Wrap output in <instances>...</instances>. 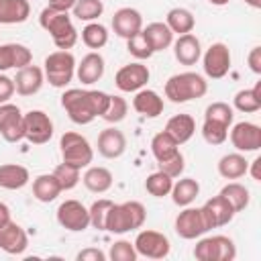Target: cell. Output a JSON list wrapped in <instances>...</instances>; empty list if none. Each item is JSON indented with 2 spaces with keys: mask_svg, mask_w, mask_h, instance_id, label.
Instances as JSON below:
<instances>
[{
  "mask_svg": "<svg viewBox=\"0 0 261 261\" xmlns=\"http://www.w3.org/2000/svg\"><path fill=\"white\" fill-rule=\"evenodd\" d=\"M126 112H128V104H126V100L120 98V96H110V104H108L106 112L102 114V118H104L106 122H110V124H116V122L124 120Z\"/></svg>",
  "mask_w": 261,
  "mask_h": 261,
  "instance_id": "45",
  "label": "cell"
},
{
  "mask_svg": "<svg viewBox=\"0 0 261 261\" xmlns=\"http://www.w3.org/2000/svg\"><path fill=\"white\" fill-rule=\"evenodd\" d=\"M8 220H12V218H10V208H8L4 202H0V226L6 224Z\"/></svg>",
  "mask_w": 261,
  "mask_h": 261,
  "instance_id": "53",
  "label": "cell"
},
{
  "mask_svg": "<svg viewBox=\"0 0 261 261\" xmlns=\"http://www.w3.org/2000/svg\"><path fill=\"white\" fill-rule=\"evenodd\" d=\"M194 257L198 261H232L237 257V247L232 239L224 234H214L200 239L194 247Z\"/></svg>",
  "mask_w": 261,
  "mask_h": 261,
  "instance_id": "7",
  "label": "cell"
},
{
  "mask_svg": "<svg viewBox=\"0 0 261 261\" xmlns=\"http://www.w3.org/2000/svg\"><path fill=\"white\" fill-rule=\"evenodd\" d=\"M245 4H249L251 8H261V0H245Z\"/></svg>",
  "mask_w": 261,
  "mask_h": 261,
  "instance_id": "54",
  "label": "cell"
},
{
  "mask_svg": "<svg viewBox=\"0 0 261 261\" xmlns=\"http://www.w3.org/2000/svg\"><path fill=\"white\" fill-rule=\"evenodd\" d=\"M165 130L177 141V145L188 143L196 133V120L192 114H175L167 120Z\"/></svg>",
  "mask_w": 261,
  "mask_h": 261,
  "instance_id": "27",
  "label": "cell"
},
{
  "mask_svg": "<svg viewBox=\"0 0 261 261\" xmlns=\"http://www.w3.org/2000/svg\"><path fill=\"white\" fill-rule=\"evenodd\" d=\"M133 108H135L139 114L147 116V118H157V116L163 112V98H161L155 90L141 88L139 92H135Z\"/></svg>",
  "mask_w": 261,
  "mask_h": 261,
  "instance_id": "24",
  "label": "cell"
},
{
  "mask_svg": "<svg viewBox=\"0 0 261 261\" xmlns=\"http://www.w3.org/2000/svg\"><path fill=\"white\" fill-rule=\"evenodd\" d=\"M147 210L141 202L128 200L122 204H112L108 218H106V230L114 234H124L128 230H137L145 224Z\"/></svg>",
  "mask_w": 261,
  "mask_h": 261,
  "instance_id": "4",
  "label": "cell"
},
{
  "mask_svg": "<svg viewBox=\"0 0 261 261\" xmlns=\"http://www.w3.org/2000/svg\"><path fill=\"white\" fill-rule=\"evenodd\" d=\"M73 4H75V0H49L47 6H51V8H55V10H63V12H67V10H71Z\"/></svg>",
  "mask_w": 261,
  "mask_h": 261,
  "instance_id": "51",
  "label": "cell"
},
{
  "mask_svg": "<svg viewBox=\"0 0 261 261\" xmlns=\"http://www.w3.org/2000/svg\"><path fill=\"white\" fill-rule=\"evenodd\" d=\"M210 4H214V6H224V4H228L230 0H208Z\"/></svg>",
  "mask_w": 261,
  "mask_h": 261,
  "instance_id": "55",
  "label": "cell"
},
{
  "mask_svg": "<svg viewBox=\"0 0 261 261\" xmlns=\"http://www.w3.org/2000/svg\"><path fill=\"white\" fill-rule=\"evenodd\" d=\"M204 73L210 80H220L230 69V49L224 43H212L202 57Z\"/></svg>",
  "mask_w": 261,
  "mask_h": 261,
  "instance_id": "12",
  "label": "cell"
},
{
  "mask_svg": "<svg viewBox=\"0 0 261 261\" xmlns=\"http://www.w3.org/2000/svg\"><path fill=\"white\" fill-rule=\"evenodd\" d=\"M104 57L98 53V51H90L88 55L82 57V61L75 65V75L82 84L86 86H92L96 84L98 80H102L104 75Z\"/></svg>",
  "mask_w": 261,
  "mask_h": 261,
  "instance_id": "22",
  "label": "cell"
},
{
  "mask_svg": "<svg viewBox=\"0 0 261 261\" xmlns=\"http://www.w3.org/2000/svg\"><path fill=\"white\" fill-rule=\"evenodd\" d=\"M57 222L71 232H82L90 226V212L80 200H65L57 208Z\"/></svg>",
  "mask_w": 261,
  "mask_h": 261,
  "instance_id": "9",
  "label": "cell"
},
{
  "mask_svg": "<svg viewBox=\"0 0 261 261\" xmlns=\"http://www.w3.org/2000/svg\"><path fill=\"white\" fill-rule=\"evenodd\" d=\"M126 49H128V53L133 57H137L141 61L143 59H149L153 55V49H151V45H149V41H147V37H145L143 31L137 33V35H133L130 39H126Z\"/></svg>",
  "mask_w": 261,
  "mask_h": 261,
  "instance_id": "44",
  "label": "cell"
},
{
  "mask_svg": "<svg viewBox=\"0 0 261 261\" xmlns=\"http://www.w3.org/2000/svg\"><path fill=\"white\" fill-rule=\"evenodd\" d=\"M59 194H61V186H59V181H57V177L53 173H41V175H37L33 179V196L39 202L49 204Z\"/></svg>",
  "mask_w": 261,
  "mask_h": 261,
  "instance_id": "28",
  "label": "cell"
},
{
  "mask_svg": "<svg viewBox=\"0 0 261 261\" xmlns=\"http://www.w3.org/2000/svg\"><path fill=\"white\" fill-rule=\"evenodd\" d=\"M143 33H145V37H147L153 53L165 51L173 43V33H171V29L165 22H151V24H147L143 29Z\"/></svg>",
  "mask_w": 261,
  "mask_h": 261,
  "instance_id": "31",
  "label": "cell"
},
{
  "mask_svg": "<svg viewBox=\"0 0 261 261\" xmlns=\"http://www.w3.org/2000/svg\"><path fill=\"white\" fill-rule=\"evenodd\" d=\"M59 149H61V159L63 163H69L77 169L88 167L94 159V149L88 143L86 137H82L80 133L67 130L61 135L59 139Z\"/></svg>",
  "mask_w": 261,
  "mask_h": 261,
  "instance_id": "6",
  "label": "cell"
},
{
  "mask_svg": "<svg viewBox=\"0 0 261 261\" xmlns=\"http://www.w3.org/2000/svg\"><path fill=\"white\" fill-rule=\"evenodd\" d=\"M177 147H179L177 141H175L167 130H161V133H157V135L151 139V153H153V157H155L157 161H163V159L175 155V153L179 151Z\"/></svg>",
  "mask_w": 261,
  "mask_h": 261,
  "instance_id": "35",
  "label": "cell"
},
{
  "mask_svg": "<svg viewBox=\"0 0 261 261\" xmlns=\"http://www.w3.org/2000/svg\"><path fill=\"white\" fill-rule=\"evenodd\" d=\"M206 92H208V82L196 71H181L165 82V98H169L173 104H184L202 98Z\"/></svg>",
  "mask_w": 261,
  "mask_h": 261,
  "instance_id": "3",
  "label": "cell"
},
{
  "mask_svg": "<svg viewBox=\"0 0 261 261\" xmlns=\"http://www.w3.org/2000/svg\"><path fill=\"white\" fill-rule=\"evenodd\" d=\"M200 210H202V216H204V222H206L208 230L228 224L234 218V214H237L234 208L230 206V202L224 196H220V194L210 198V200H206V204Z\"/></svg>",
  "mask_w": 261,
  "mask_h": 261,
  "instance_id": "15",
  "label": "cell"
},
{
  "mask_svg": "<svg viewBox=\"0 0 261 261\" xmlns=\"http://www.w3.org/2000/svg\"><path fill=\"white\" fill-rule=\"evenodd\" d=\"M249 169V161L241 155V153H228V155H222L220 161H218V173L224 177V179H239L243 177Z\"/></svg>",
  "mask_w": 261,
  "mask_h": 261,
  "instance_id": "32",
  "label": "cell"
},
{
  "mask_svg": "<svg viewBox=\"0 0 261 261\" xmlns=\"http://www.w3.org/2000/svg\"><path fill=\"white\" fill-rule=\"evenodd\" d=\"M31 181V173L24 165L4 163L0 165V188L4 190H22Z\"/></svg>",
  "mask_w": 261,
  "mask_h": 261,
  "instance_id": "25",
  "label": "cell"
},
{
  "mask_svg": "<svg viewBox=\"0 0 261 261\" xmlns=\"http://www.w3.org/2000/svg\"><path fill=\"white\" fill-rule=\"evenodd\" d=\"M112 29L118 37L122 39H130L133 35L141 33L143 31V16L137 8H130V6H124V8H118L112 16Z\"/></svg>",
  "mask_w": 261,
  "mask_h": 261,
  "instance_id": "18",
  "label": "cell"
},
{
  "mask_svg": "<svg viewBox=\"0 0 261 261\" xmlns=\"http://www.w3.org/2000/svg\"><path fill=\"white\" fill-rule=\"evenodd\" d=\"M43 71L53 88H65L75 75V57L71 51H53L45 57Z\"/></svg>",
  "mask_w": 261,
  "mask_h": 261,
  "instance_id": "5",
  "label": "cell"
},
{
  "mask_svg": "<svg viewBox=\"0 0 261 261\" xmlns=\"http://www.w3.org/2000/svg\"><path fill=\"white\" fill-rule=\"evenodd\" d=\"M126 149V137L122 130L108 126L98 135V153L106 159H116Z\"/></svg>",
  "mask_w": 261,
  "mask_h": 261,
  "instance_id": "23",
  "label": "cell"
},
{
  "mask_svg": "<svg viewBox=\"0 0 261 261\" xmlns=\"http://www.w3.org/2000/svg\"><path fill=\"white\" fill-rule=\"evenodd\" d=\"M173 55L181 65H196L202 57V47H200V39L192 33L179 35L173 41Z\"/></svg>",
  "mask_w": 261,
  "mask_h": 261,
  "instance_id": "21",
  "label": "cell"
},
{
  "mask_svg": "<svg viewBox=\"0 0 261 261\" xmlns=\"http://www.w3.org/2000/svg\"><path fill=\"white\" fill-rule=\"evenodd\" d=\"M230 143L237 151H243V153L257 151L261 147V126L249 120L237 122L230 128Z\"/></svg>",
  "mask_w": 261,
  "mask_h": 261,
  "instance_id": "16",
  "label": "cell"
},
{
  "mask_svg": "<svg viewBox=\"0 0 261 261\" xmlns=\"http://www.w3.org/2000/svg\"><path fill=\"white\" fill-rule=\"evenodd\" d=\"M133 245L137 249V255H143V257H149V259H163L171 251L169 239L163 232L149 230V228L141 230Z\"/></svg>",
  "mask_w": 261,
  "mask_h": 261,
  "instance_id": "10",
  "label": "cell"
},
{
  "mask_svg": "<svg viewBox=\"0 0 261 261\" xmlns=\"http://www.w3.org/2000/svg\"><path fill=\"white\" fill-rule=\"evenodd\" d=\"M171 186H173V179H171L169 175H165L163 171H153V173L147 175V179H145V190H147L151 196H155V198L169 196Z\"/></svg>",
  "mask_w": 261,
  "mask_h": 261,
  "instance_id": "39",
  "label": "cell"
},
{
  "mask_svg": "<svg viewBox=\"0 0 261 261\" xmlns=\"http://www.w3.org/2000/svg\"><path fill=\"white\" fill-rule=\"evenodd\" d=\"M175 232H177V237H181L186 241L200 239L204 232H208V226L204 222L202 210L184 206V210L175 216Z\"/></svg>",
  "mask_w": 261,
  "mask_h": 261,
  "instance_id": "14",
  "label": "cell"
},
{
  "mask_svg": "<svg viewBox=\"0 0 261 261\" xmlns=\"http://www.w3.org/2000/svg\"><path fill=\"white\" fill-rule=\"evenodd\" d=\"M33 63V53L27 45L20 43H4L0 45V71L6 69H20Z\"/></svg>",
  "mask_w": 261,
  "mask_h": 261,
  "instance_id": "19",
  "label": "cell"
},
{
  "mask_svg": "<svg viewBox=\"0 0 261 261\" xmlns=\"http://www.w3.org/2000/svg\"><path fill=\"white\" fill-rule=\"evenodd\" d=\"M110 104V94L102 90L69 88L61 94V106L75 124H90L96 116H102Z\"/></svg>",
  "mask_w": 261,
  "mask_h": 261,
  "instance_id": "1",
  "label": "cell"
},
{
  "mask_svg": "<svg viewBox=\"0 0 261 261\" xmlns=\"http://www.w3.org/2000/svg\"><path fill=\"white\" fill-rule=\"evenodd\" d=\"M43 82H45V71L39 65L31 63V65H24L16 71L14 88L20 96H35L43 88Z\"/></svg>",
  "mask_w": 261,
  "mask_h": 261,
  "instance_id": "20",
  "label": "cell"
},
{
  "mask_svg": "<svg viewBox=\"0 0 261 261\" xmlns=\"http://www.w3.org/2000/svg\"><path fill=\"white\" fill-rule=\"evenodd\" d=\"M14 92H16L14 80L8 77V75H4V73H0V104L8 102V100L14 96Z\"/></svg>",
  "mask_w": 261,
  "mask_h": 261,
  "instance_id": "48",
  "label": "cell"
},
{
  "mask_svg": "<svg viewBox=\"0 0 261 261\" xmlns=\"http://www.w3.org/2000/svg\"><path fill=\"white\" fill-rule=\"evenodd\" d=\"M82 43L90 49H102L108 43V29L100 22H88L82 29Z\"/></svg>",
  "mask_w": 261,
  "mask_h": 261,
  "instance_id": "38",
  "label": "cell"
},
{
  "mask_svg": "<svg viewBox=\"0 0 261 261\" xmlns=\"http://www.w3.org/2000/svg\"><path fill=\"white\" fill-rule=\"evenodd\" d=\"M80 171H82V169H77V167H73V165H69V163H63V161L53 169V175L57 177V181H59V186H61V192L73 190V188L80 184Z\"/></svg>",
  "mask_w": 261,
  "mask_h": 261,
  "instance_id": "41",
  "label": "cell"
},
{
  "mask_svg": "<svg viewBox=\"0 0 261 261\" xmlns=\"http://www.w3.org/2000/svg\"><path fill=\"white\" fill-rule=\"evenodd\" d=\"M108 257L112 261H137V249L130 241H116L114 245H110V251H108Z\"/></svg>",
  "mask_w": 261,
  "mask_h": 261,
  "instance_id": "46",
  "label": "cell"
},
{
  "mask_svg": "<svg viewBox=\"0 0 261 261\" xmlns=\"http://www.w3.org/2000/svg\"><path fill=\"white\" fill-rule=\"evenodd\" d=\"M29 247V237L20 224L14 220H8L0 226V249L8 255H20Z\"/></svg>",
  "mask_w": 261,
  "mask_h": 261,
  "instance_id": "17",
  "label": "cell"
},
{
  "mask_svg": "<svg viewBox=\"0 0 261 261\" xmlns=\"http://www.w3.org/2000/svg\"><path fill=\"white\" fill-rule=\"evenodd\" d=\"M0 137L6 143H18L20 139H24L22 112L12 102L0 104Z\"/></svg>",
  "mask_w": 261,
  "mask_h": 261,
  "instance_id": "11",
  "label": "cell"
},
{
  "mask_svg": "<svg viewBox=\"0 0 261 261\" xmlns=\"http://www.w3.org/2000/svg\"><path fill=\"white\" fill-rule=\"evenodd\" d=\"M165 24L171 29V33H177V35H186V33H192L194 27H196V18L194 14L188 10V8H181V6H175L167 12L165 16Z\"/></svg>",
  "mask_w": 261,
  "mask_h": 261,
  "instance_id": "33",
  "label": "cell"
},
{
  "mask_svg": "<svg viewBox=\"0 0 261 261\" xmlns=\"http://www.w3.org/2000/svg\"><path fill=\"white\" fill-rule=\"evenodd\" d=\"M202 137L208 145H222L228 137V126H224L220 122H214V120H204Z\"/></svg>",
  "mask_w": 261,
  "mask_h": 261,
  "instance_id": "43",
  "label": "cell"
},
{
  "mask_svg": "<svg viewBox=\"0 0 261 261\" xmlns=\"http://www.w3.org/2000/svg\"><path fill=\"white\" fill-rule=\"evenodd\" d=\"M29 0H0V24H20L29 18Z\"/></svg>",
  "mask_w": 261,
  "mask_h": 261,
  "instance_id": "26",
  "label": "cell"
},
{
  "mask_svg": "<svg viewBox=\"0 0 261 261\" xmlns=\"http://www.w3.org/2000/svg\"><path fill=\"white\" fill-rule=\"evenodd\" d=\"M247 61H249L251 71L259 75L261 73V47H253L251 53H249V57H247Z\"/></svg>",
  "mask_w": 261,
  "mask_h": 261,
  "instance_id": "50",
  "label": "cell"
},
{
  "mask_svg": "<svg viewBox=\"0 0 261 261\" xmlns=\"http://www.w3.org/2000/svg\"><path fill=\"white\" fill-rule=\"evenodd\" d=\"M251 169H247V171H251V177L255 179V181H261V175H259V165H261V157H257V159H253L251 163Z\"/></svg>",
  "mask_w": 261,
  "mask_h": 261,
  "instance_id": "52",
  "label": "cell"
},
{
  "mask_svg": "<svg viewBox=\"0 0 261 261\" xmlns=\"http://www.w3.org/2000/svg\"><path fill=\"white\" fill-rule=\"evenodd\" d=\"M232 118H234V112L226 102H212L204 110V120H214V122H220L224 126H230Z\"/></svg>",
  "mask_w": 261,
  "mask_h": 261,
  "instance_id": "40",
  "label": "cell"
},
{
  "mask_svg": "<svg viewBox=\"0 0 261 261\" xmlns=\"http://www.w3.org/2000/svg\"><path fill=\"white\" fill-rule=\"evenodd\" d=\"M151 77V71L147 65H143L141 61H135V63H126L122 65L116 75H114V84L120 92H139L141 88L147 86Z\"/></svg>",
  "mask_w": 261,
  "mask_h": 261,
  "instance_id": "13",
  "label": "cell"
},
{
  "mask_svg": "<svg viewBox=\"0 0 261 261\" xmlns=\"http://www.w3.org/2000/svg\"><path fill=\"white\" fill-rule=\"evenodd\" d=\"M112 200H106V198H100L96 200L88 212H90V224L96 228V230H106V218H108V212L112 208Z\"/></svg>",
  "mask_w": 261,
  "mask_h": 261,
  "instance_id": "42",
  "label": "cell"
},
{
  "mask_svg": "<svg viewBox=\"0 0 261 261\" xmlns=\"http://www.w3.org/2000/svg\"><path fill=\"white\" fill-rule=\"evenodd\" d=\"M71 12L77 20L84 22H94L96 18L102 16L104 12V2L102 0H75V4L71 6Z\"/></svg>",
  "mask_w": 261,
  "mask_h": 261,
  "instance_id": "37",
  "label": "cell"
},
{
  "mask_svg": "<svg viewBox=\"0 0 261 261\" xmlns=\"http://www.w3.org/2000/svg\"><path fill=\"white\" fill-rule=\"evenodd\" d=\"M171 200H173V204L175 206H190L196 198H198V194H200V184L194 179V177H181V179H177L173 186H171Z\"/></svg>",
  "mask_w": 261,
  "mask_h": 261,
  "instance_id": "30",
  "label": "cell"
},
{
  "mask_svg": "<svg viewBox=\"0 0 261 261\" xmlns=\"http://www.w3.org/2000/svg\"><path fill=\"white\" fill-rule=\"evenodd\" d=\"M39 24L51 35L57 49L69 51L77 43V31L71 22V16L63 10H55L51 6H45L39 14Z\"/></svg>",
  "mask_w": 261,
  "mask_h": 261,
  "instance_id": "2",
  "label": "cell"
},
{
  "mask_svg": "<svg viewBox=\"0 0 261 261\" xmlns=\"http://www.w3.org/2000/svg\"><path fill=\"white\" fill-rule=\"evenodd\" d=\"M24 139L33 145H45L53 137V120L43 110H29L22 114Z\"/></svg>",
  "mask_w": 261,
  "mask_h": 261,
  "instance_id": "8",
  "label": "cell"
},
{
  "mask_svg": "<svg viewBox=\"0 0 261 261\" xmlns=\"http://www.w3.org/2000/svg\"><path fill=\"white\" fill-rule=\"evenodd\" d=\"M106 253L104 251H100V249H94V247H88V249H82L77 255H75V259L77 261H106Z\"/></svg>",
  "mask_w": 261,
  "mask_h": 261,
  "instance_id": "49",
  "label": "cell"
},
{
  "mask_svg": "<svg viewBox=\"0 0 261 261\" xmlns=\"http://www.w3.org/2000/svg\"><path fill=\"white\" fill-rule=\"evenodd\" d=\"M82 181H84V186H86L90 192H94V194H104V192H108V190L112 188L114 177H112V171H110V169L100 167V165H94V167H88V171L84 173Z\"/></svg>",
  "mask_w": 261,
  "mask_h": 261,
  "instance_id": "29",
  "label": "cell"
},
{
  "mask_svg": "<svg viewBox=\"0 0 261 261\" xmlns=\"http://www.w3.org/2000/svg\"><path fill=\"white\" fill-rule=\"evenodd\" d=\"M157 165H159V171H163L165 175H169L171 179H175V177H179V175L184 173V169H186V159H184V155L177 151L175 155H171V157H167V159H163V161H157Z\"/></svg>",
  "mask_w": 261,
  "mask_h": 261,
  "instance_id": "47",
  "label": "cell"
},
{
  "mask_svg": "<svg viewBox=\"0 0 261 261\" xmlns=\"http://www.w3.org/2000/svg\"><path fill=\"white\" fill-rule=\"evenodd\" d=\"M220 196H224V198L230 202V206L234 208V212H243V210L249 206V202H251L249 190H247L243 184H239V181L226 184V186L220 190Z\"/></svg>",
  "mask_w": 261,
  "mask_h": 261,
  "instance_id": "36",
  "label": "cell"
},
{
  "mask_svg": "<svg viewBox=\"0 0 261 261\" xmlns=\"http://www.w3.org/2000/svg\"><path fill=\"white\" fill-rule=\"evenodd\" d=\"M232 102H234V108L245 114L257 112L261 108V82H257L255 88H251V90H239L234 94Z\"/></svg>",
  "mask_w": 261,
  "mask_h": 261,
  "instance_id": "34",
  "label": "cell"
}]
</instances>
